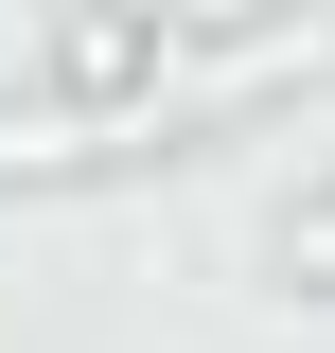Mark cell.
I'll use <instances>...</instances> for the list:
<instances>
[{
	"instance_id": "obj_1",
	"label": "cell",
	"mask_w": 335,
	"mask_h": 353,
	"mask_svg": "<svg viewBox=\"0 0 335 353\" xmlns=\"http://www.w3.org/2000/svg\"><path fill=\"white\" fill-rule=\"evenodd\" d=\"M300 265H318V283H335V230H300Z\"/></svg>"
}]
</instances>
